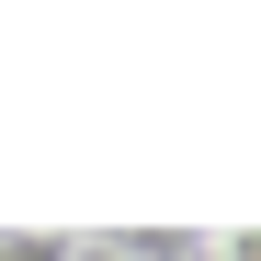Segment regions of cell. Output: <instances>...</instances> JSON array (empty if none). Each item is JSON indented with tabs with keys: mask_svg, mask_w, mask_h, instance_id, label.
Wrapping results in <instances>:
<instances>
[{
	"mask_svg": "<svg viewBox=\"0 0 261 261\" xmlns=\"http://www.w3.org/2000/svg\"><path fill=\"white\" fill-rule=\"evenodd\" d=\"M193 261H204V250H193Z\"/></svg>",
	"mask_w": 261,
	"mask_h": 261,
	"instance_id": "cell-4",
	"label": "cell"
},
{
	"mask_svg": "<svg viewBox=\"0 0 261 261\" xmlns=\"http://www.w3.org/2000/svg\"><path fill=\"white\" fill-rule=\"evenodd\" d=\"M204 261H261V227H216V239H204Z\"/></svg>",
	"mask_w": 261,
	"mask_h": 261,
	"instance_id": "cell-2",
	"label": "cell"
},
{
	"mask_svg": "<svg viewBox=\"0 0 261 261\" xmlns=\"http://www.w3.org/2000/svg\"><path fill=\"white\" fill-rule=\"evenodd\" d=\"M80 239L68 227H0V261H68Z\"/></svg>",
	"mask_w": 261,
	"mask_h": 261,
	"instance_id": "cell-1",
	"label": "cell"
},
{
	"mask_svg": "<svg viewBox=\"0 0 261 261\" xmlns=\"http://www.w3.org/2000/svg\"><path fill=\"white\" fill-rule=\"evenodd\" d=\"M68 261H102V250H91V239H80V250H68Z\"/></svg>",
	"mask_w": 261,
	"mask_h": 261,
	"instance_id": "cell-3",
	"label": "cell"
}]
</instances>
